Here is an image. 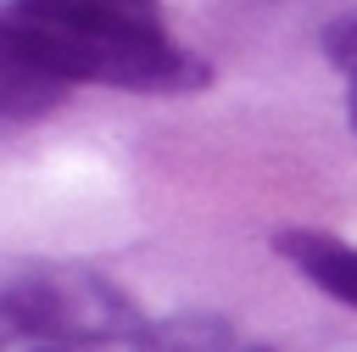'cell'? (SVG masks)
<instances>
[{
  "label": "cell",
  "instance_id": "cell-1",
  "mask_svg": "<svg viewBox=\"0 0 357 352\" xmlns=\"http://www.w3.org/2000/svg\"><path fill=\"white\" fill-rule=\"evenodd\" d=\"M6 50L33 61L56 84H112V89H195L206 67L162 39L156 17L78 6V0H11Z\"/></svg>",
  "mask_w": 357,
  "mask_h": 352
},
{
  "label": "cell",
  "instance_id": "cell-2",
  "mask_svg": "<svg viewBox=\"0 0 357 352\" xmlns=\"http://www.w3.org/2000/svg\"><path fill=\"white\" fill-rule=\"evenodd\" d=\"M6 318L22 335H61V341H84V335H128L134 313L123 307V296L100 279H61V274H39V279H17L6 291Z\"/></svg>",
  "mask_w": 357,
  "mask_h": 352
},
{
  "label": "cell",
  "instance_id": "cell-3",
  "mask_svg": "<svg viewBox=\"0 0 357 352\" xmlns=\"http://www.w3.org/2000/svg\"><path fill=\"white\" fill-rule=\"evenodd\" d=\"M279 251H284L318 291H329L335 302H351V307H357V251H351V246H340V240H329V235H284Z\"/></svg>",
  "mask_w": 357,
  "mask_h": 352
},
{
  "label": "cell",
  "instance_id": "cell-4",
  "mask_svg": "<svg viewBox=\"0 0 357 352\" xmlns=\"http://www.w3.org/2000/svg\"><path fill=\"white\" fill-rule=\"evenodd\" d=\"M61 89H67V84L45 78L33 61H22V56H11V50H6V84H0L6 123H22V117H33V112H50V106L61 101Z\"/></svg>",
  "mask_w": 357,
  "mask_h": 352
},
{
  "label": "cell",
  "instance_id": "cell-5",
  "mask_svg": "<svg viewBox=\"0 0 357 352\" xmlns=\"http://www.w3.org/2000/svg\"><path fill=\"white\" fill-rule=\"evenodd\" d=\"M78 6H106V11H134V17H156V0H78Z\"/></svg>",
  "mask_w": 357,
  "mask_h": 352
},
{
  "label": "cell",
  "instance_id": "cell-6",
  "mask_svg": "<svg viewBox=\"0 0 357 352\" xmlns=\"http://www.w3.org/2000/svg\"><path fill=\"white\" fill-rule=\"evenodd\" d=\"M346 106H351V129H357V78H351V95H346Z\"/></svg>",
  "mask_w": 357,
  "mask_h": 352
}]
</instances>
